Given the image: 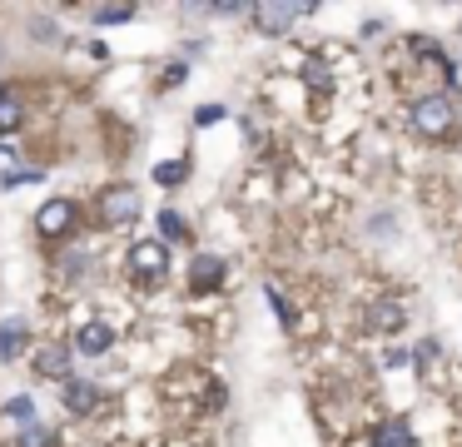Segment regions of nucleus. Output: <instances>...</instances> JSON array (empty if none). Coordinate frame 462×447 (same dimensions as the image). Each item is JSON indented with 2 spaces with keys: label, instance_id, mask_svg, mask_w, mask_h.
I'll use <instances>...</instances> for the list:
<instances>
[{
  "label": "nucleus",
  "instance_id": "nucleus-1",
  "mask_svg": "<svg viewBox=\"0 0 462 447\" xmlns=\"http://www.w3.org/2000/svg\"><path fill=\"white\" fill-rule=\"evenodd\" d=\"M412 124H418L423 135L442 139L452 124H458V99L452 95H423L418 105H412Z\"/></svg>",
  "mask_w": 462,
  "mask_h": 447
},
{
  "label": "nucleus",
  "instance_id": "nucleus-2",
  "mask_svg": "<svg viewBox=\"0 0 462 447\" xmlns=\"http://www.w3.org/2000/svg\"><path fill=\"white\" fill-rule=\"evenodd\" d=\"M129 273H139V278L169 273V248H164L160 239H139V244L129 248Z\"/></svg>",
  "mask_w": 462,
  "mask_h": 447
},
{
  "label": "nucleus",
  "instance_id": "nucleus-3",
  "mask_svg": "<svg viewBox=\"0 0 462 447\" xmlns=\"http://www.w3.org/2000/svg\"><path fill=\"white\" fill-rule=\"evenodd\" d=\"M35 229L45 239H60V234H70L75 229V204L70 199H51V204H40V214H35Z\"/></svg>",
  "mask_w": 462,
  "mask_h": 447
},
{
  "label": "nucleus",
  "instance_id": "nucleus-4",
  "mask_svg": "<svg viewBox=\"0 0 462 447\" xmlns=\"http://www.w3.org/2000/svg\"><path fill=\"white\" fill-rule=\"evenodd\" d=\"M249 15H254V25H259L263 35H284L299 15H309V5H254Z\"/></svg>",
  "mask_w": 462,
  "mask_h": 447
},
{
  "label": "nucleus",
  "instance_id": "nucleus-5",
  "mask_svg": "<svg viewBox=\"0 0 462 447\" xmlns=\"http://www.w3.org/2000/svg\"><path fill=\"white\" fill-rule=\"evenodd\" d=\"M139 214L135 189H105L100 194V224H129Z\"/></svg>",
  "mask_w": 462,
  "mask_h": 447
},
{
  "label": "nucleus",
  "instance_id": "nucleus-6",
  "mask_svg": "<svg viewBox=\"0 0 462 447\" xmlns=\"http://www.w3.org/2000/svg\"><path fill=\"white\" fill-rule=\"evenodd\" d=\"M224 284V259H214V254H200V259L189 263V288L204 294V288H219Z\"/></svg>",
  "mask_w": 462,
  "mask_h": 447
},
{
  "label": "nucleus",
  "instance_id": "nucleus-7",
  "mask_svg": "<svg viewBox=\"0 0 462 447\" xmlns=\"http://www.w3.org/2000/svg\"><path fill=\"white\" fill-rule=\"evenodd\" d=\"M110 343H114V333H110V323H85V328H80L75 333V353H90V358H95V353H110Z\"/></svg>",
  "mask_w": 462,
  "mask_h": 447
},
{
  "label": "nucleus",
  "instance_id": "nucleus-8",
  "mask_svg": "<svg viewBox=\"0 0 462 447\" xmlns=\"http://www.w3.org/2000/svg\"><path fill=\"white\" fill-rule=\"evenodd\" d=\"M35 372H40V378H70V348H60V343L40 348V353H35Z\"/></svg>",
  "mask_w": 462,
  "mask_h": 447
},
{
  "label": "nucleus",
  "instance_id": "nucleus-9",
  "mask_svg": "<svg viewBox=\"0 0 462 447\" xmlns=\"http://www.w3.org/2000/svg\"><path fill=\"white\" fill-rule=\"evenodd\" d=\"M65 408L75 412V418L95 412V408H100V388H95V383H65Z\"/></svg>",
  "mask_w": 462,
  "mask_h": 447
},
{
  "label": "nucleus",
  "instance_id": "nucleus-10",
  "mask_svg": "<svg viewBox=\"0 0 462 447\" xmlns=\"http://www.w3.org/2000/svg\"><path fill=\"white\" fill-rule=\"evenodd\" d=\"M373 447H418V437H412V427L408 422H378L373 427Z\"/></svg>",
  "mask_w": 462,
  "mask_h": 447
},
{
  "label": "nucleus",
  "instance_id": "nucleus-11",
  "mask_svg": "<svg viewBox=\"0 0 462 447\" xmlns=\"http://www.w3.org/2000/svg\"><path fill=\"white\" fill-rule=\"evenodd\" d=\"M26 338H30V328L20 318H11V323H0V358H15L20 348H26Z\"/></svg>",
  "mask_w": 462,
  "mask_h": 447
},
{
  "label": "nucleus",
  "instance_id": "nucleus-12",
  "mask_svg": "<svg viewBox=\"0 0 462 447\" xmlns=\"http://www.w3.org/2000/svg\"><path fill=\"white\" fill-rule=\"evenodd\" d=\"M20 120H26V105H20V95H11V90L0 85V135H5V129H20Z\"/></svg>",
  "mask_w": 462,
  "mask_h": 447
},
{
  "label": "nucleus",
  "instance_id": "nucleus-13",
  "mask_svg": "<svg viewBox=\"0 0 462 447\" xmlns=\"http://www.w3.org/2000/svg\"><path fill=\"white\" fill-rule=\"evenodd\" d=\"M160 234H164L160 244L169 248V244H184V239H189V229H184V219H179V214H169V209H164V214H160Z\"/></svg>",
  "mask_w": 462,
  "mask_h": 447
},
{
  "label": "nucleus",
  "instance_id": "nucleus-14",
  "mask_svg": "<svg viewBox=\"0 0 462 447\" xmlns=\"http://www.w3.org/2000/svg\"><path fill=\"white\" fill-rule=\"evenodd\" d=\"M368 323H373V328H383V333H393V328H403V309H398V303H378Z\"/></svg>",
  "mask_w": 462,
  "mask_h": 447
},
{
  "label": "nucleus",
  "instance_id": "nucleus-15",
  "mask_svg": "<svg viewBox=\"0 0 462 447\" xmlns=\"http://www.w3.org/2000/svg\"><path fill=\"white\" fill-rule=\"evenodd\" d=\"M129 15H135L129 5H95V11H90V20H95V25H125Z\"/></svg>",
  "mask_w": 462,
  "mask_h": 447
},
{
  "label": "nucleus",
  "instance_id": "nucleus-16",
  "mask_svg": "<svg viewBox=\"0 0 462 447\" xmlns=\"http://www.w3.org/2000/svg\"><path fill=\"white\" fill-rule=\"evenodd\" d=\"M154 179H160V184H179V179H189V164H184V160L160 164V169H154Z\"/></svg>",
  "mask_w": 462,
  "mask_h": 447
},
{
  "label": "nucleus",
  "instance_id": "nucleus-17",
  "mask_svg": "<svg viewBox=\"0 0 462 447\" xmlns=\"http://www.w3.org/2000/svg\"><path fill=\"white\" fill-rule=\"evenodd\" d=\"M20 447H55V437L45 433V427H26V433H20Z\"/></svg>",
  "mask_w": 462,
  "mask_h": 447
},
{
  "label": "nucleus",
  "instance_id": "nucleus-18",
  "mask_svg": "<svg viewBox=\"0 0 462 447\" xmlns=\"http://www.w3.org/2000/svg\"><path fill=\"white\" fill-rule=\"evenodd\" d=\"M214 120H224V105H200L194 110V124H214Z\"/></svg>",
  "mask_w": 462,
  "mask_h": 447
},
{
  "label": "nucleus",
  "instance_id": "nucleus-19",
  "mask_svg": "<svg viewBox=\"0 0 462 447\" xmlns=\"http://www.w3.org/2000/svg\"><path fill=\"white\" fill-rule=\"evenodd\" d=\"M30 179H35L30 169H5L0 174V184H30Z\"/></svg>",
  "mask_w": 462,
  "mask_h": 447
},
{
  "label": "nucleus",
  "instance_id": "nucleus-20",
  "mask_svg": "<svg viewBox=\"0 0 462 447\" xmlns=\"http://www.w3.org/2000/svg\"><path fill=\"white\" fill-rule=\"evenodd\" d=\"M269 303H274V309H278V323H294V313H288V303H284V298L274 294V288H269Z\"/></svg>",
  "mask_w": 462,
  "mask_h": 447
},
{
  "label": "nucleus",
  "instance_id": "nucleus-21",
  "mask_svg": "<svg viewBox=\"0 0 462 447\" xmlns=\"http://www.w3.org/2000/svg\"><path fill=\"white\" fill-rule=\"evenodd\" d=\"M184 65H169V70H164V85H184Z\"/></svg>",
  "mask_w": 462,
  "mask_h": 447
}]
</instances>
